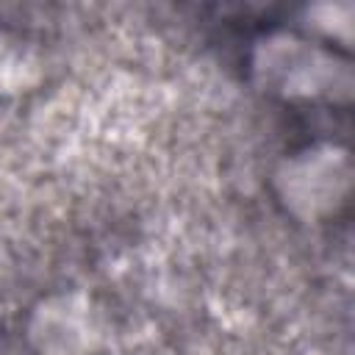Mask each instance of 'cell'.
<instances>
[{"instance_id": "cell-1", "label": "cell", "mask_w": 355, "mask_h": 355, "mask_svg": "<svg viewBox=\"0 0 355 355\" xmlns=\"http://www.w3.org/2000/svg\"><path fill=\"white\" fill-rule=\"evenodd\" d=\"M349 186V164L347 153L336 147H313L291 161L277 172V189L283 202L305 216L316 219L330 211L344 200Z\"/></svg>"}, {"instance_id": "cell-2", "label": "cell", "mask_w": 355, "mask_h": 355, "mask_svg": "<svg viewBox=\"0 0 355 355\" xmlns=\"http://www.w3.org/2000/svg\"><path fill=\"white\" fill-rule=\"evenodd\" d=\"M330 58L294 36L263 39L255 53V72L266 89L286 97H311L333 83Z\"/></svg>"}, {"instance_id": "cell-3", "label": "cell", "mask_w": 355, "mask_h": 355, "mask_svg": "<svg viewBox=\"0 0 355 355\" xmlns=\"http://www.w3.org/2000/svg\"><path fill=\"white\" fill-rule=\"evenodd\" d=\"M33 338L44 355H83L89 349V324L83 308L72 300H55L36 311Z\"/></svg>"}, {"instance_id": "cell-4", "label": "cell", "mask_w": 355, "mask_h": 355, "mask_svg": "<svg viewBox=\"0 0 355 355\" xmlns=\"http://www.w3.org/2000/svg\"><path fill=\"white\" fill-rule=\"evenodd\" d=\"M31 69V61L22 50L11 47L8 42L0 39V92L17 89L25 83V72Z\"/></svg>"}]
</instances>
